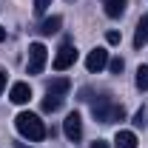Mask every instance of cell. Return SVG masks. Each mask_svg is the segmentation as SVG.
Wrapping results in <instances>:
<instances>
[{
    "label": "cell",
    "mask_w": 148,
    "mask_h": 148,
    "mask_svg": "<svg viewBox=\"0 0 148 148\" xmlns=\"http://www.w3.org/2000/svg\"><path fill=\"white\" fill-rule=\"evenodd\" d=\"M14 125H17L20 137H26L29 143H40V140H46V123L37 117V114H32V111H20L17 117H14Z\"/></svg>",
    "instance_id": "obj_1"
},
{
    "label": "cell",
    "mask_w": 148,
    "mask_h": 148,
    "mask_svg": "<svg viewBox=\"0 0 148 148\" xmlns=\"http://www.w3.org/2000/svg\"><path fill=\"white\" fill-rule=\"evenodd\" d=\"M91 111H94V117H97L100 123H120V120H125L123 103L117 106V103H111L108 97H97L91 103Z\"/></svg>",
    "instance_id": "obj_2"
},
{
    "label": "cell",
    "mask_w": 148,
    "mask_h": 148,
    "mask_svg": "<svg viewBox=\"0 0 148 148\" xmlns=\"http://www.w3.org/2000/svg\"><path fill=\"white\" fill-rule=\"evenodd\" d=\"M46 60H49L46 46H43V43H32V46H29V74H43Z\"/></svg>",
    "instance_id": "obj_3"
},
{
    "label": "cell",
    "mask_w": 148,
    "mask_h": 148,
    "mask_svg": "<svg viewBox=\"0 0 148 148\" xmlns=\"http://www.w3.org/2000/svg\"><path fill=\"white\" fill-rule=\"evenodd\" d=\"M74 63H77V49H74L71 43H63L51 66H54L57 71H66V69H69V66H74Z\"/></svg>",
    "instance_id": "obj_4"
},
{
    "label": "cell",
    "mask_w": 148,
    "mask_h": 148,
    "mask_svg": "<svg viewBox=\"0 0 148 148\" xmlns=\"http://www.w3.org/2000/svg\"><path fill=\"white\" fill-rule=\"evenodd\" d=\"M108 66V51L103 49V46H97V49H91L88 51V57H86V69L91 74H97V71H103Z\"/></svg>",
    "instance_id": "obj_5"
},
{
    "label": "cell",
    "mask_w": 148,
    "mask_h": 148,
    "mask_svg": "<svg viewBox=\"0 0 148 148\" xmlns=\"http://www.w3.org/2000/svg\"><path fill=\"white\" fill-rule=\"evenodd\" d=\"M63 131H66V137H69L71 143H80V137H83V120H80L77 111H71V114L63 120Z\"/></svg>",
    "instance_id": "obj_6"
},
{
    "label": "cell",
    "mask_w": 148,
    "mask_h": 148,
    "mask_svg": "<svg viewBox=\"0 0 148 148\" xmlns=\"http://www.w3.org/2000/svg\"><path fill=\"white\" fill-rule=\"evenodd\" d=\"M9 100H12L14 106H26V103L32 100V86H29V83H14L12 91H9Z\"/></svg>",
    "instance_id": "obj_7"
},
{
    "label": "cell",
    "mask_w": 148,
    "mask_h": 148,
    "mask_svg": "<svg viewBox=\"0 0 148 148\" xmlns=\"http://www.w3.org/2000/svg\"><path fill=\"white\" fill-rule=\"evenodd\" d=\"M69 88H71V83H69L66 77H57V80H51V83L46 86V94H49V97H63Z\"/></svg>",
    "instance_id": "obj_8"
},
{
    "label": "cell",
    "mask_w": 148,
    "mask_h": 148,
    "mask_svg": "<svg viewBox=\"0 0 148 148\" xmlns=\"http://www.w3.org/2000/svg\"><path fill=\"white\" fill-rule=\"evenodd\" d=\"M148 43V14H143L140 17V23H137V34H134V49H143Z\"/></svg>",
    "instance_id": "obj_9"
},
{
    "label": "cell",
    "mask_w": 148,
    "mask_h": 148,
    "mask_svg": "<svg viewBox=\"0 0 148 148\" xmlns=\"http://www.w3.org/2000/svg\"><path fill=\"white\" fill-rule=\"evenodd\" d=\"M114 148H137V137H134V131H117V137H114Z\"/></svg>",
    "instance_id": "obj_10"
},
{
    "label": "cell",
    "mask_w": 148,
    "mask_h": 148,
    "mask_svg": "<svg viewBox=\"0 0 148 148\" xmlns=\"http://www.w3.org/2000/svg\"><path fill=\"white\" fill-rule=\"evenodd\" d=\"M125 6H128V0H106V14L108 17H123Z\"/></svg>",
    "instance_id": "obj_11"
},
{
    "label": "cell",
    "mask_w": 148,
    "mask_h": 148,
    "mask_svg": "<svg viewBox=\"0 0 148 148\" xmlns=\"http://www.w3.org/2000/svg\"><path fill=\"white\" fill-rule=\"evenodd\" d=\"M60 26H63V17H49V20H43L40 32L43 34H54V32H60Z\"/></svg>",
    "instance_id": "obj_12"
},
{
    "label": "cell",
    "mask_w": 148,
    "mask_h": 148,
    "mask_svg": "<svg viewBox=\"0 0 148 148\" xmlns=\"http://www.w3.org/2000/svg\"><path fill=\"white\" fill-rule=\"evenodd\" d=\"M137 88L140 91H148V66H140L137 69Z\"/></svg>",
    "instance_id": "obj_13"
},
{
    "label": "cell",
    "mask_w": 148,
    "mask_h": 148,
    "mask_svg": "<svg viewBox=\"0 0 148 148\" xmlns=\"http://www.w3.org/2000/svg\"><path fill=\"white\" fill-rule=\"evenodd\" d=\"M60 106H63V97H46V100H43V111H46V114H49V111H57Z\"/></svg>",
    "instance_id": "obj_14"
},
{
    "label": "cell",
    "mask_w": 148,
    "mask_h": 148,
    "mask_svg": "<svg viewBox=\"0 0 148 148\" xmlns=\"http://www.w3.org/2000/svg\"><path fill=\"white\" fill-rule=\"evenodd\" d=\"M108 69H111V74H120L123 69H125V63H123V57H114V60H108Z\"/></svg>",
    "instance_id": "obj_15"
},
{
    "label": "cell",
    "mask_w": 148,
    "mask_h": 148,
    "mask_svg": "<svg viewBox=\"0 0 148 148\" xmlns=\"http://www.w3.org/2000/svg\"><path fill=\"white\" fill-rule=\"evenodd\" d=\"M49 6H51V0H34V12H37V14H46Z\"/></svg>",
    "instance_id": "obj_16"
},
{
    "label": "cell",
    "mask_w": 148,
    "mask_h": 148,
    "mask_svg": "<svg viewBox=\"0 0 148 148\" xmlns=\"http://www.w3.org/2000/svg\"><path fill=\"white\" fill-rule=\"evenodd\" d=\"M106 40H108L111 46H117V43H120V32H108V34H106Z\"/></svg>",
    "instance_id": "obj_17"
},
{
    "label": "cell",
    "mask_w": 148,
    "mask_h": 148,
    "mask_svg": "<svg viewBox=\"0 0 148 148\" xmlns=\"http://www.w3.org/2000/svg\"><path fill=\"white\" fill-rule=\"evenodd\" d=\"M143 120H148V117L143 114V108H140L137 114H134V120H131V123H134V125H143Z\"/></svg>",
    "instance_id": "obj_18"
},
{
    "label": "cell",
    "mask_w": 148,
    "mask_h": 148,
    "mask_svg": "<svg viewBox=\"0 0 148 148\" xmlns=\"http://www.w3.org/2000/svg\"><path fill=\"white\" fill-rule=\"evenodd\" d=\"M91 148H108V143H106V140H94Z\"/></svg>",
    "instance_id": "obj_19"
},
{
    "label": "cell",
    "mask_w": 148,
    "mask_h": 148,
    "mask_svg": "<svg viewBox=\"0 0 148 148\" xmlns=\"http://www.w3.org/2000/svg\"><path fill=\"white\" fill-rule=\"evenodd\" d=\"M3 88H6V71L0 69V94H3Z\"/></svg>",
    "instance_id": "obj_20"
},
{
    "label": "cell",
    "mask_w": 148,
    "mask_h": 148,
    "mask_svg": "<svg viewBox=\"0 0 148 148\" xmlns=\"http://www.w3.org/2000/svg\"><path fill=\"white\" fill-rule=\"evenodd\" d=\"M3 40H6V29L0 26V43H3Z\"/></svg>",
    "instance_id": "obj_21"
}]
</instances>
